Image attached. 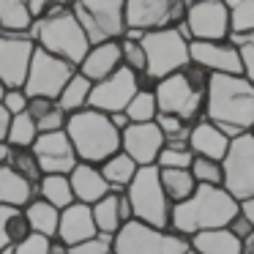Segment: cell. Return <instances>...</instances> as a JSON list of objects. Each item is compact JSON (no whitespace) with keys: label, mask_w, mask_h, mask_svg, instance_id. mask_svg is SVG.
<instances>
[{"label":"cell","mask_w":254,"mask_h":254,"mask_svg":"<svg viewBox=\"0 0 254 254\" xmlns=\"http://www.w3.org/2000/svg\"><path fill=\"white\" fill-rule=\"evenodd\" d=\"M202 118L230 139L249 134L254 128V85L243 77L210 74Z\"/></svg>","instance_id":"6da1fadb"},{"label":"cell","mask_w":254,"mask_h":254,"mask_svg":"<svg viewBox=\"0 0 254 254\" xmlns=\"http://www.w3.org/2000/svg\"><path fill=\"white\" fill-rule=\"evenodd\" d=\"M238 216V202L224 189L197 186V191L186 202L172 208V227L170 232L183 238H194L197 232L221 230Z\"/></svg>","instance_id":"7a4b0ae2"},{"label":"cell","mask_w":254,"mask_h":254,"mask_svg":"<svg viewBox=\"0 0 254 254\" xmlns=\"http://www.w3.org/2000/svg\"><path fill=\"white\" fill-rule=\"evenodd\" d=\"M210 74L199 66L189 63L186 68L175 71L172 77L156 82L153 96L159 104V115L181 118L183 123L194 126L205 115V90H208Z\"/></svg>","instance_id":"3957f363"},{"label":"cell","mask_w":254,"mask_h":254,"mask_svg":"<svg viewBox=\"0 0 254 254\" xmlns=\"http://www.w3.org/2000/svg\"><path fill=\"white\" fill-rule=\"evenodd\" d=\"M63 131H66L79 164L101 167L110 156H115L121 150V131L110 123V115L96 112L90 107L68 115Z\"/></svg>","instance_id":"277c9868"},{"label":"cell","mask_w":254,"mask_h":254,"mask_svg":"<svg viewBox=\"0 0 254 254\" xmlns=\"http://www.w3.org/2000/svg\"><path fill=\"white\" fill-rule=\"evenodd\" d=\"M30 39H33V44L39 50L61 58V61H66L74 68L85 61V55L90 50L88 39H85L82 28H79L77 17L71 11V3L68 6L66 3H55V8L41 22L33 25Z\"/></svg>","instance_id":"5b68a950"},{"label":"cell","mask_w":254,"mask_h":254,"mask_svg":"<svg viewBox=\"0 0 254 254\" xmlns=\"http://www.w3.org/2000/svg\"><path fill=\"white\" fill-rule=\"evenodd\" d=\"M139 44L145 50V77L142 88H156V82L172 77L175 71L186 68L191 63L189 58V39L178 28L172 30H159V33H145L139 36Z\"/></svg>","instance_id":"8992f818"},{"label":"cell","mask_w":254,"mask_h":254,"mask_svg":"<svg viewBox=\"0 0 254 254\" xmlns=\"http://www.w3.org/2000/svg\"><path fill=\"white\" fill-rule=\"evenodd\" d=\"M131 219L145 227L170 232L172 227V202L167 199L164 189L159 183V167H139L131 186L126 189Z\"/></svg>","instance_id":"52a82bcc"},{"label":"cell","mask_w":254,"mask_h":254,"mask_svg":"<svg viewBox=\"0 0 254 254\" xmlns=\"http://www.w3.org/2000/svg\"><path fill=\"white\" fill-rule=\"evenodd\" d=\"M71 11L90 47L121 41L126 36V0H82Z\"/></svg>","instance_id":"ba28073f"},{"label":"cell","mask_w":254,"mask_h":254,"mask_svg":"<svg viewBox=\"0 0 254 254\" xmlns=\"http://www.w3.org/2000/svg\"><path fill=\"white\" fill-rule=\"evenodd\" d=\"M189 249V238L153 230L134 219L112 238V254H186Z\"/></svg>","instance_id":"9c48e42d"},{"label":"cell","mask_w":254,"mask_h":254,"mask_svg":"<svg viewBox=\"0 0 254 254\" xmlns=\"http://www.w3.org/2000/svg\"><path fill=\"white\" fill-rule=\"evenodd\" d=\"M186 3L181 0H126V33L145 36L181 28Z\"/></svg>","instance_id":"30bf717a"},{"label":"cell","mask_w":254,"mask_h":254,"mask_svg":"<svg viewBox=\"0 0 254 254\" xmlns=\"http://www.w3.org/2000/svg\"><path fill=\"white\" fill-rule=\"evenodd\" d=\"M74 71H77V68L68 66L66 61H61V58H55V55H50V52H44V50L36 47L22 90H25L28 99H52V101H58L61 90L66 88V82L74 77Z\"/></svg>","instance_id":"8fae6325"},{"label":"cell","mask_w":254,"mask_h":254,"mask_svg":"<svg viewBox=\"0 0 254 254\" xmlns=\"http://www.w3.org/2000/svg\"><path fill=\"white\" fill-rule=\"evenodd\" d=\"M183 36L191 41H227L230 39V14L227 0H197L186 3V17L181 28Z\"/></svg>","instance_id":"7c38bea8"},{"label":"cell","mask_w":254,"mask_h":254,"mask_svg":"<svg viewBox=\"0 0 254 254\" xmlns=\"http://www.w3.org/2000/svg\"><path fill=\"white\" fill-rule=\"evenodd\" d=\"M221 170H224V186L221 189L235 202L254 197V137L252 134L232 139L230 150L221 161Z\"/></svg>","instance_id":"4fadbf2b"},{"label":"cell","mask_w":254,"mask_h":254,"mask_svg":"<svg viewBox=\"0 0 254 254\" xmlns=\"http://www.w3.org/2000/svg\"><path fill=\"white\" fill-rule=\"evenodd\" d=\"M139 88H142V79H139L137 74H131L128 68H121V71L112 74L110 79L93 85L88 107L96 112H104V115H115V112L126 110L128 101L137 96Z\"/></svg>","instance_id":"5bb4252c"},{"label":"cell","mask_w":254,"mask_h":254,"mask_svg":"<svg viewBox=\"0 0 254 254\" xmlns=\"http://www.w3.org/2000/svg\"><path fill=\"white\" fill-rule=\"evenodd\" d=\"M189 58L194 66H199L208 74H219V77H243L241 55L238 47L227 41H191L189 44Z\"/></svg>","instance_id":"9a60e30c"},{"label":"cell","mask_w":254,"mask_h":254,"mask_svg":"<svg viewBox=\"0 0 254 254\" xmlns=\"http://www.w3.org/2000/svg\"><path fill=\"white\" fill-rule=\"evenodd\" d=\"M36 44L30 36H6L0 33V82L6 88H22L28 66L33 61Z\"/></svg>","instance_id":"2e32d148"},{"label":"cell","mask_w":254,"mask_h":254,"mask_svg":"<svg viewBox=\"0 0 254 254\" xmlns=\"http://www.w3.org/2000/svg\"><path fill=\"white\" fill-rule=\"evenodd\" d=\"M39 159L41 175H71L74 167L79 164L77 153H74L71 142H68L66 131H55V134H39V139L30 148Z\"/></svg>","instance_id":"e0dca14e"},{"label":"cell","mask_w":254,"mask_h":254,"mask_svg":"<svg viewBox=\"0 0 254 254\" xmlns=\"http://www.w3.org/2000/svg\"><path fill=\"white\" fill-rule=\"evenodd\" d=\"M161 148H164V137H161L156 121L153 123H128L121 131V150L137 167H156Z\"/></svg>","instance_id":"ac0fdd59"},{"label":"cell","mask_w":254,"mask_h":254,"mask_svg":"<svg viewBox=\"0 0 254 254\" xmlns=\"http://www.w3.org/2000/svg\"><path fill=\"white\" fill-rule=\"evenodd\" d=\"M90 213H93V224L99 235L115 238L123 230V224L131 221V205H128L126 191H110L101 202L90 208Z\"/></svg>","instance_id":"d6986e66"},{"label":"cell","mask_w":254,"mask_h":254,"mask_svg":"<svg viewBox=\"0 0 254 254\" xmlns=\"http://www.w3.org/2000/svg\"><path fill=\"white\" fill-rule=\"evenodd\" d=\"M96 224H93V213H90L88 205H68L66 210H61V221H58V235L55 241L63 243L66 249L77 246V243H85L90 238H96Z\"/></svg>","instance_id":"ffe728a7"},{"label":"cell","mask_w":254,"mask_h":254,"mask_svg":"<svg viewBox=\"0 0 254 254\" xmlns=\"http://www.w3.org/2000/svg\"><path fill=\"white\" fill-rule=\"evenodd\" d=\"M123 68L121 63V44L118 41H110V44H99V47H90L85 61L77 66V71L82 74L88 82L99 85L104 79H110L112 74H118Z\"/></svg>","instance_id":"44dd1931"},{"label":"cell","mask_w":254,"mask_h":254,"mask_svg":"<svg viewBox=\"0 0 254 254\" xmlns=\"http://www.w3.org/2000/svg\"><path fill=\"white\" fill-rule=\"evenodd\" d=\"M232 139L227 134H221L213 123H208L202 118L199 123L191 126V134H189V150L194 156H202V159H213V161H224L227 150H230Z\"/></svg>","instance_id":"7402d4cb"},{"label":"cell","mask_w":254,"mask_h":254,"mask_svg":"<svg viewBox=\"0 0 254 254\" xmlns=\"http://www.w3.org/2000/svg\"><path fill=\"white\" fill-rule=\"evenodd\" d=\"M68 183H71V191H74V202L88 205V208H93L96 202H101L110 194V186L101 178L99 167H90V164L74 167V172L68 175Z\"/></svg>","instance_id":"603a6c76"},{"label":"cell","mask_w":254,"mask_h":254,"mask_svg":"<svg viewBox=\"0 0 254 254\" xmlns=\"http://www.w3.org/2000/svg\"><path fill=\"white\" fill-rule=\"evenodd\" d=\"M36 197H39V189L19 178L8 164H0V205L25 210Z\"/></svg>","instance_id":"cb8c5ba5"},{"label":"cell","mask_w":254,"mask_h":254,"mask_svg":"<svg viewBox=\"0 0 254 254\" xmlns=\"http://www.w3.org/2000/svg\"><path fill=\"white\" fill-rule=\"evenodd\" d=\"M25 112H28V118L33 121V126L39 134L63 131V128H66V121H68V115L61 110V104L52 101V99H30Z\"/></svg>","instance_id":"d4e9b609"},{"label":"cell","mask_w":254,"mask_h":254,"mask_svg":"<svg viewBox=\"0 0 254 254\" xmlns=\"http://www.w3.org/2000/svg\"><path fill=\"white\" fill-rule=\"evenodd\" d=\"M30 235L25 210L0 205V254H11Z\"/></svg>","instance_id":"484cf974"},{"label":"cell","mask_w":254,"mask_h":254,"mask_svg":"<svg viewBox=\"0 0 254 254\" xmlns=\"http://www.w3.org/2000/svg\"><path fill=\"white\" fill-rule=\"evenodd\" d=\"M189 246L197 254H243V243L238 241L227 227L197 232L194 238H189Z\"/></svg>","instance_id":"4316f807"},{"label":"cell","mask_w":254,"mask_h":254,"mask_svg":"<svg viewBox=\"0 0 254 254\" xmlns=\"http://www.w3.org/2000/svg\"><path fill=\"white\" fill-rule=\"evenodd\" d=\"M33 19L28 11V0H0V33L30 36Z\"/></svg>","instance_id":"83f0119b"},{"label":"cell","mask_w":254,"mask_h":254,"mask_svg":"<svg viewBox=\"0 0 254 254\" xmlns=\"http://www.w3.org/2000/svg\"><path fill=\"white\" fill-rule=\"evenodd\" d=\"M137 170H139V167L134 164V161L128 159L123 150H118L115 156H110V159H107L104 164L99 167V172H101V178L107 181L110 191H126V189L131 186Z\"/></svg>","instance_id":"f1b7e54d"},{"label":"cell","mask_w":254,"mask_h":254,"mask_svg":"<svg viewBox=\"0 0 254 254\" xmlns=\"http://www.w3.org/2000/svg\"><path fill=\"white\" fill-rule=\"evenodd\" d=\"M25 219H28V227L33 235H44L50 241H55L58 235V221H61V210L52 208L50 202L36 197L33 202L25 208Z\"/></svg>","instance_id":"f546056e"},{"label":"cell","mask_w":254,"mask_h":254,"mask_svg":"<svg viewBox=\"0 0 254 254\" xmlns=\"http://www.w3.org/2000/svg\"><path fill=\"white\" fill-rule=\"evenodd\" d=\"M159 183H161V189H164L167 199L172 202V208L186 202V199L197 191V183H194V178L189 170H159Z\"/></svg>","instance_id":"4dcf8cb0"},{"label":"cell","mask_w":254,"mask_h":254,"mask_svg":"<svg viewBox=\"0 0 254 254\" xmlns=\"http://www.w3.org/2000/svg\"><path fill=\"white\" fill-rule=\"evenodd\" d=\"M90 90H93V82H88L79 71H74V77L68 79L66 88H63L61 96H58V104H61V110L66 112V115L82 112V110H88Z\"/></svg>","instance_id":"1f68e13d"},{"label":"cell","mask_w":254,"mask_h":254,"mask_svg":"<svg viewBox=\"0 0 254 254\" xmlns=\"http://www.w3.org/2000/svg\"><path fill=\"white\" fill-rule=\"evenodd\" d=\"M39 199L50 202L58 210H66L68 205H74V191H71L68 178L66 175H44L39 183Z\"/></svg>","instance_id":"d6a6232c"},{"label":"cell","mask_w":254,"mask_h":254,"mask_svg":"<svg viewBox=\"0 0 254 254\" xmlns=\"http://www.w3.org/2000/svg\"><path fill=\"white\" fill-rule=\"evenodd\" d=\"M6 164L11 167L14 172H17L19 178H25V181L30 183V186L39 189L41 183V167H39V159H36V153L30 148H8V159Z\"/></svg>","instance_id":"836d02e7"},{"label":"cell","mask_w":254,"mask_h":254,"mask_svg":"<svg viewBox=\"0 0 254 254\" xmlns=\"http://www.w3.org/2000/svg\"><path fill=\"white\" fill-rule=\"evenodd\" d=\"M230 14V39L254 33V0H227Z\"/></svg>","instance_id":"e575fe53"},{"label":"cell","mask_w":254,"mask_h":254,"mask_svg":"<svg viewBox=\"0 0 254 254\" xmlns=\"http://www.w3.org/2000/svg\"><path fill=\"white\" fill-rule=\"evenodd\" d=\"M123 115L128 118V123H153L159 115V104L150 88H139L137 96L128 101V107L123 110Z\"/></svg>","instance_id":"d590c367"},{"label":"cell","mask_w":254,"mask_h":254,"mask_svg":"<svg viewBox=\"0 0 254 254\" xmlns=\"http://www.w3.org/2000/svg\"><path fill=\"white\" fill-rule=\"evenodd\" d=\"M189 172H191V178H194L197 186H208V189H221L224 186V170H221V161L194 156Z\"/></svg>","instance_id":"8d00e7d4"},{"label":"cell","mask_w":254,"mask_h":254,"mask_svg":"<svg viewBox=\"0 0 254 254\" xmlns=\"http://www.w3.org/2000/svg\"><path fill=\"white\" fill-rule=\"evenodd\" d=\"M39 139L33 121L28 118V112L22 115H14L8 123V134H6V145L8 148H33V142Z\"/></svg>","instance_id":"74e56055"},{"label":"cell","mask_w":254,"mask_h":254,"mask_svg":"<svg viewBox=\"0 0 254 254\" xmlns=\"http://www.w3.org/2000/svg\"><path fill=\"white\" fill-rule=\"evenodd\" d=\"M118 44H121V63H123V68H128L131 74H137V77L142 79L148 63H145V50H142V44H139V36L126 33Z\"/></svg>","instance_id":"f35d334b"},{"label":"cell","mask_w":254,"mask_h":254,"mask_svg":"<svg viewBox=\"0 0 254 254\" xmlns=\"http://www.w3.org/2000/svg\"><path fill=\"white\" fill-rule=\"evenodd\" d=\"M156 126H159L161 137H164V145H189L191 126H189V123H183L181 118L156 115Z\"/></svg>","instance_id":"ab89813d"},{"label":"cell","mask_w":254,"mask_h":254,"mask_svg":"<svg viewBox=\"0 0 254 254\" xmlns=\"http://www.w3.org/2000/svg\"><path fill=\"white\" fill-rule=\"evenodd\" d=\"M194 153L189 150V145H164L156 159L159 170H189L191 167Z\"/></svg>","instance_id":"60d3db41"},{"label":"cell","mask_w":254,"mask_h":254,"mask_svg":"<svg viewBox=\"0 0 254 254\" xmlns=\"http://www.w3.org/2000/svg\"><path fill=\"white\" fill-rule=\"evenodd\" d=\"M230 41L238 47V55H241L243 79L254 85V33L252 36H232Z\"/></svg>","instance_id":"b9f144b4"},{"label":"cell","mask_w":254,"mask_h":254,"mask_svg":"<svg viewBox=\"0 0 254 254\" xmlns=\"http://www.w3.org/2000/svg\"><path fill=\"white\" fill-rule=\"evenodd\" d=\"M28 96H25L22 88H6V93H3V99H0V107L8 112V115H22L25 110H28Z\"/></svg>","instance_id":"7bdbcfd3"},{"label":"cell","mask_w":254,"mask_h":254,"mask_svg":"<svg viewBox=\"0 0 254 254\" xmlns=\"http://www.w3.org/2000/svg\"><path fill=\"white\" fill-rule=\"evenodd\" d=\"M68 254H112V238L110 235H96L85 243L71 246Z\"/></svg>","instance_id":"ee69618b"},{"label":"cell","mask_w":254,"mask_h":254,"mask_svg":"<svg viewBox=\"0 0 254 254\" xmlns=\"http://www.w3.org/2000/svg\"><path fill=\"white\" fill-rule=\"evenodd\" d=\"M50 249H52V241H50V238L33 235V232H30V235L25 238V241L19 243V246L14 249L11 254H50Z\"/></svg>","instance_id":"f6af8a7d"},{"label":"cell","mask_w":254,"mask_h":254,"mask_svg":"<svg viewBox=\"0 0 254 254\" xmlns=\"http://www.w3.org/2000/svg\"><path fill=\"white\" fill-rule=\"evenodd\" d=\"M227 230H230V232H232V235H235V238H238V241H241V243H243V241H246V238H249V235H252V232H254V230H252V224H249V221L243 219L241 213H238L235 219H232L230 224H227Z\"/></svg>","instance_id":"bcb514c9"},{"label":"cell","mask_w":254,"mask_h":254,"mask_svg":"<svg viewBox=\"0 0 254 254\" xmlns=\"http://www.w3.org/2000/svg\"><path fill=\"white\" fill-rule=\"evenodd\" d=\"M55 8V3H44V0H28V11H30V19L36 22H41V19L47 17V14Z\"/></svg>","instance_id":"7dc6e473"},{"label":"cell","mask_w":254,"mask_h":254,"mask_svg":"<svg viewBox=\"0 0 254 254\" xmlns=\"http://www.w3.org/2000/svg\"><path fill=\"white\" fill-rule=\"evenodd\" d=\"M238 213H241L243 219L252 224V230H254V197H249V199H243V202H238Z\"/></svg>","instance_id":"c3c4849f"},{"label":"cell","mask_w":254,"mask_h":254,"mask_svg":"<svg viewBox=\"0 0 254 254\" xmlns=\"http://www.w3.org/2000/svg\"><path fill=\"white\" fill-rule=\"evenodd\" d=\"M8 123H11V115H8L3 107H0V145H6V134H8Z\"/></svg>","instance_id":"681fc988"},{"label":"cell","mask_w":254,"mask_h":254,"mask_svg":"<svg viewBox=\"0 0 254 254\" xmlns=\"http://www.w3.org/2000/svg\"><path fill=\"white\" fill-rule=\"evenodd\" d=\"M110 123L118 128V131H123V128L128 126V118L123 115V112H115V115H110Z\"/></svg>","instance_id":"f907efd6"},{"label":"cell","mask_w":254,"mask_h":254,"mask_svg":"<svg viewBox=\"0 0 254 254\" xmlns=\"http://www.w3.org/2000/svg\"><path fill=\"white\" fill-rule=\"evenodd\" d=\"M243 254H254V232L243 241Z\"/></svg>","instance_id":"816d5d0a"},{"label":"cell","mask_w":254,"mask_h":254,"mask_svg":"<svg viewBox=\"0 0 254 254\" xmlns=\"http://www.w3.org/2000/svg\"><path fill=\"white\" fill-rule=\"evenodd\" d=\"M50 254H68V249L63 246V243H58V241H52V249H50Z\"/></svg>","instance_id":"f5cc1de1"},{"label":"cell","mask_w":254,"mask_h":254,"mask_svg":"<svg viewBox=\"0 0 254 254\" xmlns=\"http://www.w3.org/2000/svg\"><path fill=\"white\" fill-rule=\"evenodd\" d=\"M8 159V145H0V164H6Z\"/></svg>","instance_id":"db71d44e"},{"label":"cell","mask_w":254,"mask_h":254,"mask_svg":"<svg viewBox=\"0 0 254 254\" xmlns=\"http://www.w3.org/2000/svg\"><path fill=\"white\" fill-rule=\"evenodd\" d=\"M3 93H6V85L0 82V99H3Z\"/></svg>","instance_id":"11a10c76"},{"label":"cell","mask_w":254,"mask_h":254,"mask_svg":"<svg viewBox=\"0 0 254 254\" xmlns=\"http://www.w3.org/2000/svg\"><path fill=\"white\" fill-rule=\"evenodd\" d=\"M186 254H197V252H191V249H189V252H186Z\"/></svg>","instance_id":"9f6ffc18"},{"label":"cell","mask_w":254,"mask_h":254,"mask_svg":"<svg viewBox=\"0 0 254 254\" xmlns=\"http://www.w3.org/2000/svg\"><path fill=\"white\" fill-rule=\"evenodd\" d=\"M249 134H252V137H254V128H252V131H249Z\"/></svg>","instance_id":"6f0895ef"}]
</instances>
